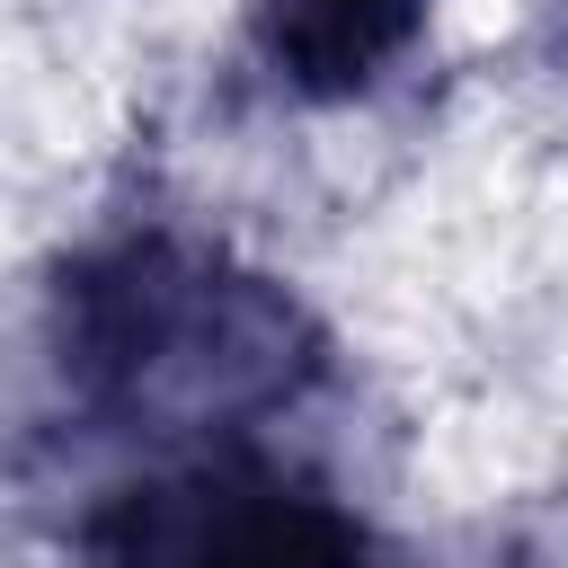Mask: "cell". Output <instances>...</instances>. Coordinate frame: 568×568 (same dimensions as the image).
<instances>
[{
  "instance_id": "4",
  "label": "cell",
  "mask_w": 568,
  "mask_h": 568,
  "mask_svg": "<svg viewBox=\"0 0 568 568\" xmlns=\"http://www.w3.org/2000/svg\"><path fill=\"white\" fill-rule=\"evenodd\" d=\"M550 71L568 80V0H550Z\"/></svg>"
},
{
  "instance_id": "2",
  "label": "cell",
  "mask_w": 568,
  "mask_h": 568,
  "mask_svg": "<svg viewBox=\"0 0 568 568\" xmlns=\"http://www.w3.org/2000/svg\"><path fill=\"white\" fill-rule=\"evenodd\" d=\"M80 568H399V550L311 470L204 444L115 479L80 515Z\"/></svg>"
},
{
  "instance_id": "3",
  "label": "cell",
  "mask_w": 568,
  "mask_h": 568,
  "mask_svg": "<svg viewBox=\"0 0 568 568\" xmlns=\"http://www.w3.org/2000/svg\"><path fill=\"white\" fill-rule=\"evenodd\" d=\"M426 18L435 0H248V44L284 98L346 106L408 62Z\"/></svg>"
},
{
  "instance_id": "1",
  "label": "cell",
  "mask_w": 568,
  "mask_h": 568,
  "mask_svg": "<svg viewBox=\"0 0 568 568\" xmlns=\"http://www.w3.org/2000/svg\"><path fill=\"white\" fill-rule=\"evenodd\" d=\"M44 373L62 417L142 444H248L328 382L320 320L186 231H115L62 257L44 302Z\"/></svg>"
}]
</instances>
